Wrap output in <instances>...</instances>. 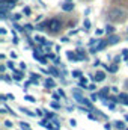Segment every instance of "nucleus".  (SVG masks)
<instances>
[{"label": "nucleus", "instance_id": "38", "mask_svg": "<svg viewBox=\"0 0 128 130\" xmlns=\"http://www.w3.org/2000/svg\"><path fill=\"white\" fill-rule=\"evenodd\" d=\"M105 32V30H102V29H96V32H95V35L96 36H99V35H102V33Z\"/></svg>", "mask_w": 128, "mask_h": 130}, {"label": "nucleus", "instance_id": "4", "mask_svg": "<svg viewBox=\"0 0 128 130\" xmlns=\"http://www.w3.org/2000/svg\"><path fill=\"white\" fill-rule=\"evenodd\" d=\"M62 9H63L65 12H71L74 9V3L72 2H65L63 5H62Z\"/></svg>", "mask_w": 128, "mask_h": 130}, {"label": "nucleus", "instance_id": "40", "mask_svg": "<svg viewBox=\"0 0 128 130\" xmlns=\"http://www.w3.org/2000/svg\"><path fill=\"white\" fill-rule=\"evenodd\" d=\"M44 113H45V112H42V110H39V109H36V115H38V117H41V115H44Z\"/></svg>", "mask_w": 128, "mask_h": 130}, {"label": "nucleus", "instance_id": "23", "mask_svg": "<svg viewBox=\"0 0 128 130\" xmlns=\"http://www.w3.org/2000/svg\"><path fill=\"white\" fill-rule=\"evenodd\" d=\"M51 107H53V109H60V103H57V101H51Z\"/></svg>", "mask_w": 128, "mask_h": 130}, {"label": "nucleus", "instance_id": "10", "mask_svg": "<svg viewBox=\"0 0 128 130\" xmlns=\"http://www.w3.org/2000/svg\"><path fill=\"white\" fill-rule=\"evenodd\" d=\"M104 70L105 71H109V73H116L118 71V65H104Z\"/></svg>", "mask_w": 128, "mask_h": 130}, {"label": "nucleus", "instance_id": "7", "mask_svg": "<svg viewBox=\"0 0 128 130\" xmlns=\"http://www.w3.org/2000/svg\"><path fill=\"white\" fill-rule=\"evenodd\" d=\"M109 44H118L119 42V36L118 35H109Z\"/></svg>", "mask_w": 128, "mask_h": 130}, {"label": "nucleus", "instance_id": "53", "mask_svg": "<svg viewBox=\"0 0 128 130\" xmlns=\"http://www.w3.org/2000/svg\"><path fill=\"white\" fill-rule=\"evenodd\" d=\"M0 33H2V35H5V33H6V29H5V27H2V29H0Z\"/></svg>", "mask_w": 128, "mask_h": 130}, {"label": "nucleus", "instance_id": "18", "mask_svg": "<svg viewBox=\"0 0 128 130\" xmlns=\"http://www.w3.org/2000/svg\"><path fill=\"white\" fill-rule=\"evenodd\" d=\"M83 50H78V61H86V55H83Z\"/></svg>", "mask_w": 128, "mask_h": 130}, {"label": "nucleus", "instance_id": "54", "mask_svg": "<svg viewBox=\"0 0 128 130\" xmlns=\"http://www.w3.org/2000/svg\"><path fill=\"white\" fill-rule=\"evenodd\" d=\"M65 2H71V0H65Z\"/></svg>", "mask_w": 128, "mask_h": 130}, {"label": "nucleus", "instance_id": "52", "mask_svg": "<svg viewBox=\"0 0 128 130\" xmlns=\"http://www.w3.org/2000/svg\"><path fill=\"white\" fill-rule=\"evenodd\" d=\"M62 42H69V39H68V36H65V38H62Z\"/></svg>", "mask_w": 128, "mask_h": 130}, {"label": "nucleus", "instance_id": "27", "mask_svg": "<svg viewBox=\"0 0 128 130\" xmlns=\"http://www.w3.org/2000/svg\"><path fill=\"white\" fill-rule=\"evenodd\" d=\"M98 98H99V94H95V92H92V95H91V100H92V101H96Z\"/></svg>", "mask_w": 128, "mask_h": 130}, {"label": "nucleus", "instance_id": "6", "mask_svg": "<svg viewBox=\"0 0 128 130\" xmlns=\"http://www.w3.org/2000/svg\"><path fill=\"white\" fill-rule=\"evenodd\" d=\"M12 73H14V80H15V82H20V80L23 79V70H21V71H18V70H14Z\"/></svg>", "mask_w": 128, "mask_h": 130}, {"label": "nucleus", "instance_id": "26", "mask_svg": "<svg viewBox=\"0 0 128 130\" xmlns=\"http://www.w3.org/2000/svg\"><path fill=\"white\" fill-rule=\"evenodd\" d=\"M24 30L32 32V30H33V26H32V24H24Z\"/></svg>", "mask_w": 128, "mask_h": 130}, {"label": "nucleus", "instance_id": "49", "mask_svg": "<svg viewBox=\"0 0 128 130\" xmlns=\"http://www.w3.org/2000/svg\"><path fill=\"white\" fill-rule=\"evenodd\" d=\"M59 97H60V94H59V92H57V94H54V95H53V98H54V100H59Z\"/></svg>", "mask_w": 128, "mask_h": 130}, {"label": "nucleus", "instance_id": "46", "mask_svg": "<svg viewBox=\"0 0 128 130\" xmlns=\"http://www.w3.org/2000/svg\"><path fill=\"white\" fill-rule=\"evenodd\" d=\"M47 123H48V121H45V120H42V121H41V123H39V124H41V126H42V127H45V124H47Z\"/></svg>", "mask_w": 128, "mask_h": 130}, {"label": "nucleus", "instance_id": "34", "mask_svg": "<svg viewBox=\"0 0 128 130\" xmlns=\"http://www.w3.org/2000/svg\"><path fill=\"white\" fill-rule=\"evenodd\" d=\"M45 129H48V130H54V127H53V124H51V123L48 121V123L45 124Z\"/></svg>", "mask_w": 128, "mask_h": 130}, {"label": "nucleus", "instance_id": "36", "mask_svg": "<svg viewBox=\"0 0 128 130\" xmlns=\"http://www.w3.org/2000/svg\"><path fill=\"white\" fill-rule=\"evenodd\" d=\"M2 80H5V82H12L8 76H5V74H2Z\"/></svg>", "mask_w": 128, "mask_h": 130}, {"label": "nucleus", "instance_id": "21", "mask_svg": "<svg viewBox=\"0 0 128 130\" xmlns=\"http://www.w3.org/2000/svg\"><path fill=\"white\" fill-rule=\"evenodd\" d=\"M44 27H47V23H41L36 26V30H44Z\"/></svg>", "mask_w": 128, "mask_h": 130}, {"label": "nucleus", "instance_id": "14", "mask_svg": "<svg viewBox=\"0 0 128 130\" xmlns=\"http://www.w3.org/2000/svg\"><path fill=\"white\" fill-rule=\"evenodd\" d=\"M115 126H116V129H119V130H125V123L124 121H116Z\"/></svg>", "mask_w": 128, "mask_h": 130}, {"label": "nucleus", "instance_id": "11", "mask_svg": "<svg viewBox=\"0 0 128 130\" xmlns=\"http://www.w3.org/2000/svg\"><path fill=\"white\" fill-rule=\"evenodd\" d=\"M47 71H48V74H51V76H54V77H60V74H59V71H57L56 68H53V67H50V68H48Z\"/></svg>", "mask_w": 128, "mask_h": 130}, {"label": "nucleus", "instance_id": "1", "mask_svg": "<svg viewBox=\"0 0 128 130\" xmlns=\"http://www.w3.org/2000/svg\"><path fill=\"white\" fill-rule=\"evenodd\" d=\"M107 17H109L110 21H115V23H116V21H122V20L125 18V11L121 9V8H118V6H115V8H112V9L109 11Z\"/></svg>", "mask_w": 128, "mask_h": 130}, {"label": "nucleus", "instance_id": "35", "mask_svg": "<svg viewBox=\"0 0 128 130\" xmlns=\"http://www.w3.org/2000/svg\"><path fill=\"white\" fill-rule=\"evenodd\" d=\"M23 14L24 15H30V8H24L23 9Z\"/></svg>", "mask_w": 128, "mask_h": 130}, {"label": "nucleus", "instance_id": "15", "mask_svg": "<svg viewBox=\"0 0 128 130\" xmlns=\"http://www.w3.org/2000/svg\"><path fill=\"white\" fill-rule=\"evenodd\" d=\"M104 30H105V33H109V35H112V33L115 32V27H113L112 24H107V26L104 27Z\"/></svg>", "mask_w": 128, "mask_h": 130}, {"label": "nucleus", "instance_id": "22", "mask_svg": "<svg viewBox=\"0 0 128 130\" xmlns=\"http://www.w3.org/2000/svg\"><path fill=\"white\" fill-rule=\"evenodd\" d=\"M14 29H17V30H20V32H23V30H24V26H23V27H21V26H20V24H17V23H15V21H14Z\"/></svg>", "mask_w": 128, "mask_h": 130}, {"label": "nucleus", "instance_id": "45", "mask_svg": "<svg viewBox=\"0 0 128 130\" xmlns=\"http://www.w3.org/2000/svg\"><path fill=\"white\" fill-rule=\"evenodd\" d=\"M15 58H17V53H15V52H12V53H11V59H15Z\"/></svg>", "mask_w": 128, "mask_h": 130}, {"label": "nucleus", "instance_id": "28", "mask_svg": "<svg viewBox=\"0 0 128 130\" xmlns=\"http://www.w3.org/2000/svg\"><path fill=\"white\" fill-rule=\"evenodd\" d=\"M88 118L89 120H94V121H98V117H95L94 113H88Z\"/></svg>", "mask_w": 128, "mask_h": 130}, {"label": "nucleus", "instance_id": "39", "mask_svg": "<svg viewBox=\"0 0 128 130\" xmlns=\"http://www.w3.org/2000/svg\"><path fill=\"white\" fill-rule=\"evenodd\" d=\"M8 68H11V70H12V71H14V70H15V68H14V62H12V61H11V62H8Z\"/></svg>", "mask_w": 128, "mask_h": 130}, {"label": "nucleus", "instance_id": "9", "mask_svg": "<svg viewBox=\"0 0 128 130\" xmlns=\"http://www.w3.org/2000/svg\"><path fill=\"white\" fill-rule=\"evenodd\" d=\"M66 56L69 61H78V55H75L74 52H66Z\"/></svg>", "mask_w": 128, "mask_h": 130}, {"label": "nucleus", "instance_id": "29", "mask_svg": "<svg viewBox=\"0 0 128 130\" xmlns=\"http://www.w3.org/2000/svg\"><path fill=\"white\" fill-rule=\"evenodd\" d=\"M119 100H128V94L121 92V94H119Z\"/></svg>", "mask_w": 128, "mask_h": 130}, {"label": "nucleus", "instance_id": "8", "mask_svg": "<svg viewBox=\"0 0 128 130\" xmlns=\"http://www.w3.org/2000/svg\"><path fill=\"white\" fill-rule=\"evenodd\" d=\"M45 86H47V88H54V86H56V82H54L51 77H47V79H45Z\"/></svg>", "mask_w": 128, "mask_h": 130}, {"label": "nucleus", "instance_id": "51", "mask_svg": "<svg viewBox=\"0 0 128 130\" xmlns=\"http://www.w3.org/2000/svg\"><path fill=\"white\" fill-rule=\"evenodd\" d=\"M69 124H71V126H75V124H77V121H75V120H71V121H69Z\"/></svg>", "mask_w": 128, "mask_h": 130}, {"label": "nucleus", "instance_id": "19", "mask_svg": "<svg viewBox=\"0 0 128 130\" xmlns=\"http://www.w3.org/2000/svg\"><path fill=\"white\" fill-rule=\"evenodd\" d=\"M72 77H75V79H80V77H81V71H78V70L72 71Z\"/></svg>", "mask_w": 128, "mask_h": 130}, {"label": "nucleus", "instance_id": "32", "mask_svg": "<svg viewBox=\"0 0 128 130\" xmlns=\"http://www.w3.org/2000/svg\"><path fill=\"white\" fill-rule=\"evenodd\" d=\"M45 115H47V118H48V120H53V118H54V115H53L51 112H48V110H45Z\"/></svg>", "mask_w": 128, "mask_h": 130}, {"label": "nucleus", "instance_id": "41", "mask_svg": "<svg viewBox=\"0 0 128 130\" xmlns=\"http://www.w3.org/2000/svg\"><path fill=\"white\" fill-rule=\"evenodd\" d=\"M88 89H89V91H94V89H96V86H95V85H89V86H88Z\"/></svg>", "mask_w": 128, "mask_h": 130}, {"label": "nucleus", "instance_id": "37", "mask_svg": "<svg viewBox=\"0 0 128 130\" xmlns=\"http://www.w3.org/2000/svg\"><path fill=\"white\" fill-rule=\"evenodd\" d=\"M12 126H14V124H12L11 121H5V127H8V129H11Z\"/></svg>", "mask_w": 128, "mask_h": 130}, {"label": "nucleus", "instance_id": "42", "mask_svg": "<svg viewBox=\"0 0 128 130\" xmlns=\"http://www.w3.org/2000/svg\"><path fill=\"white\" fill-rule=\"evenodd\" d=\"M20 68L24 71V70H26V64H24V62H21V64H20Z\"/></svg>", "mask_w": 128, "mask_h": 130}, {"label": "nucleus", "instance_id": "30", "mask_svg": "<svg viewBox=\"0 0 128 130\" xmlns=\"http://www.w3.org/2000/svg\"><path fill=\"white\" fill-rule=\"evenodd\" d=\"M24 100H27V101H32V103H35V97H32V95H24Z\"/></svg>", "mask_w": 128, "mask_h": 130}, {"label": "nucleus", "instance_id": "31", "mask_svg": "<svg viewBox=\"0 0 128 130\" xmlns=\"http://www.w3.org/2000/svg\"><path fill=\"white\" fill-rule=\"evenodd\" d=\"M0 18H2V20H6V18H8V12H2V11H0Z\"/></svg>", "mask_w": 128, "mask_h": 130}, {"label": "nucleus", "instance_id": "20", "mask_svg": "<svg viewBox=\"0 0 128 130\" xmlns=\"http://www.w3.org/2000/svg\"><path fill=\"white\" fill-rule=\"evenodd\" d=\"M11 18H12V21H18V20H21V14H14Z\"/></svg>", "mask_w": 128, "mask_h": 130}, {"label": "nucleus", "instance_id": "5", "mask_svg": "<svg viewBox=\"0 0 128 130\" xmlns=\"http://www.w3.org/2000/svg\"><path fill=\"white\" fill-rule=\"evenodd\" d=\"M104 79H105V73L104 71H98L94 76V82H102Z\"/></svg>", "mask_w": 128, "mask_h": 130}, {"label": "nucleus", "instance_id": "50", "mask_svg": "<svg viewBox=\"0 0 128 130\" xmlns=\"http://www.w3.org/2000/svg\"><path fill=\"white\" fill-rule=\"evenodd\" d=\"M12 42H14V44H18V38H17V36H14V39H12Z\"/></svg>", "mask_w": 128, "mask_h": 130}, {"label": "nucleus", "instance_id": "44", "mask_svg": "<svg viewBox=\"0 0 128 130\" xmlns=\"http://www.w3.org/2000/svg\"><path fill=\"white\" fill-rule=\"evenodd\" d=\"M57 92H59V94H60V97H63V98H65V92H63V89H59V91H57Z\"/></svg>", "mask_w": 128, "mask_h": 130}, {"label": "nucleus", "instance_id": "3", "mask_svg": "<svg viewBox=\"0 0 128 130\" xmlns=\"http://www.w3.org/2000/svg\"><path fill=\"white\" fill-rule=\"evenodd\" d=\"M35 41L38 42V44H41V45H47V47H51V42H48L44 36H36L35 38Z\"/></svg>", "mask_w": 128, "mask_h": 130}, {"label": "nucleus", "instance_id": "43", "mask_svg": "<svg viewBox=\"0 0 128 130\" xmlns=\"http://www.w3.org/2000/svg\"><path fill=\"white\" fill-rule=\"evenodd\" d=\"M104 129H105V130H112V126H110V124H109V123H107V124H105V126H104Z\"/></svg>", "mask_w": 128, "mask_h": 130}, {"label": "nucleus", "instance_id": "55", "mask_svg": "<svg viewBox=\"0 0 128 130\" xmlns=\"http://www.w3.org/2000/svg\"><path fill=\"white\" fill-rule=\"evenodd\" d=\"M125 130H128V129H125Z\"/></svg>", "mask_w": 128, "mask_h": 130}, {"label": "nucleus", "instance_id": "48", "mask_svg": "<svg viewBox=\"0 0 128 130\" xmlns=\"http://www.w3.org/2000/svg\"><path fill=\"white\" fill-rule=\"evenodd\" d=\"M54 64H56V65L60 64V58H56V59H54Z\"/></svg>", "mask_w": 128, "mask_h": 130}, {"label": "nucleus", "instance_id": "47", "mask_svg": "<svg viewBox=\"0 0 128 130\" xmlns=\"http://www.w3.org/2000/svg\"><path fill=\"white\" fill-rule=\"evenodd\" d=\"M99 64H101V61H99V59H96L95 62H94V67H98Z\"/></svg>", "mask_w": 128, "mask_h": 130}, {"label": "nucleus", "instance_id": "12", "mask_svg": "<svg viewBox=\"0 0 128 130\" xmlns=\"http://www.w3.org/2000/svg\"><path fill=\"white\" fill-rule=\"evenodd\" d=\"M38 77H39V74H35V73H32V74H30V82H32V83H35V85H38V83H39Z\"/></svg>", "mask_w": 128, "mask_h": 130}, {"label": "nucleus", "instance_id": "25", "mask_svg": "<svg viewBox=\"0 0 128 130\" xmlns=\"http://www.w3.org/2000/svg\"><path fill=\"white\" fill-rule=\"evenodd\" d=\"M98 42H99V39H96V38H92V39L89 41V45L92 47V45H95V44H98Z\"/></svg>", "mask_w": 128, "mask_h": 130}, {"label": "nucleus", "instance_id": "13", "mask_svg": "<svg viewBox=\"0 0 128 130\" xmlns=\"http://www.w3.org/2000/svg\"><path fill=\"white\" fill-rule=\"evenodd\" d=\"M20 110H21L23 113L29 115V117H35V115H36V112H30V110H29V109H26V107H20Z\"/></svg>", "mask_w": 128, "mask_h": 130}, {"label": "nucleus", "instance_id": "24", "mask_svg": "<svg viewBox=\"0 0 128 130\" xmlns=\"http://www.w3.org/2000/svg\"><path fill=\"white\" fill-rule=\"evenodd\" d=\"M35 59H36V61H39V62H41V64H47V59H45V58H42V56H38V58H35Z\"/></svg>", "mask_w": 128, "mask_h": 130}, {"label": "nucleus", "instance_id": "17", "mask_svg": "<svg viewBox=\"0 0 128 130\" xmlns=\"http://www.w3.org/2000/svg\"><path fill=\"white\" fill-rule=\"evenodd\" d=\"M20 126H21V129H23V130H32L30 127H29V126H30L29 123H24V121H21V123H20Z\"/></svg>", "mask_w": 128, "mask_h": 130}, {"label": "nucleus", "instance_id": "2", "mask_svg": "<svg viewBox=\"0 0 128 130\" xmlns=\"http://www.w3.org/2000/svg\"><path fill=\"white\" fill-rule=\"evenodd\" d=\"M47 27H48L53 33H56V32H59V30H60L62 23H60V20H57V18H51V20H48V21H47Z\"/></svg>", "mask_w": 128, "mask_h": 130}, {"label": "nucleus", "instance_id": "33", "mask_svg": "<svg viewBox=\"0 0 128 130\" xmlns=\"http://www.w3.org/2000/svg\"><path fill=\"white\" fill-rule=\"evenodd\" d=\"M122 56H124V59H128V48L122 50Z\"/></svg>", "mask_w": 128, "mask_h": 130}, {"label": "nucleus", "instance_id": "16", "mask_svg": "<svg viewBox=\"0 0 128 130\" xmlns=\"http://www.w3.org/2000/svg\"><path fill=\"white\" fill-rule=\"evenodd\" d=\"M83 27H84V32H88V30L91 29V21H89L88 18L84 20V23H83Z\"/></svg>", "mask_w": 128, "mask_h": 130}]
</instances>
